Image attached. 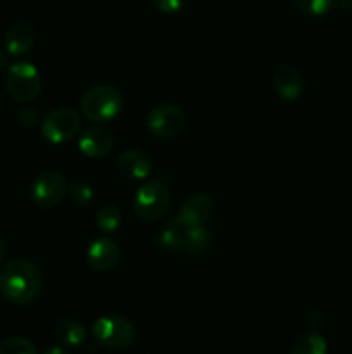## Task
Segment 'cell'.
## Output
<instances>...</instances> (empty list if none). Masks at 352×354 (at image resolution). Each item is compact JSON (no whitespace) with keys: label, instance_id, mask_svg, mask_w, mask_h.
I'll list each match as a JSON object with an SVG mask.
<instances>
[{"label":"cell","instance_id":"cell-26","mask_svg":"<svg viewBox=\"0 0 352 354\" xmlns=\"http://www.w3.org/2000/svg\"><path fill=\"white\" fill-rule=\"evenodd\" d=\"M7 68V55L0 50V71Z\"/></svg>","mask_w":352,"mask_h":354},{"label":"cell","instance_id":"cell-10","mask_svg":"<svg viewBox=\"0 0 352 354\" xmlns=\"http://www.w3.org/2000/svg\"><path fill=\"white\" fill-rule=\"evenodd\" d=\"M121 251L117 248L116 242L109 237H100L97 241H93L90 244L88 252H86V261L88 266L95 272H110L113 268H116V265L119 263Z\"/></svg>","mask_w":352,"mask_h":354},{"label":"cell","instance_id":"cell-16","mask_svg":"<svg viewBox=\"0 0 352 354\" xmlns=\"http://www.w3.org/2000/svg\"><path fill=\"white\" fill-rule=\"evenodd\" d=\"M54 337L66 348H78L86 341V330L76 320H61L55 324Z\"/></svg>","mask_w":352,"mask_h":354},{"label":"cell","instance_id":"cell-20","mask_svg":"<svg viewBox=\"0 0 352 354\" xmlns=\"http://www.w3.org/2000/svg\"><path fill=\"white\" fill-rule=\"evenodd\" d=\"M293 3L300 12L313 17L324 16L333 7V0H293Z\"/></svg>","mask_w":352,"mask_h":354},{"label":"cell","instance_id":"cell-23","mask_svg":"<svg viewBox=\"0 0 352 354\" xmlns=\"http://www.w3.org/2000/svg\"><path fill=\"white\" fill-rule=\"evenodd\" d=\"M154 6L164 14H176L183 9L185 0H152Z\"/></svg>","mask_w":352,"mask_h":354},{"label":"cell","instance_id":"cell-11","mask_svg":"<svg viewBox=\"0 0 352 354\" xmlns=\"http://www.w3.org/2000/svg\"><path fill=\"white\" fill-rule=\"evenodd\" d=\"M78 147L86 158H104L114 147L113 131L104 127H90L79 135Z\"/></svg>","mask_w":352,"mask_h":354},{"label":"cell","instance_id":"cell-25","mask_svg":"<svg viewBox=\"0 0 352 354\" xmlns=\"http://www.w3.org/2000/svg\"><path fill=\"white\" fill-rule=\"evenodd\" d=\"M41 354H68V351L62 346H48Z\"/></svg>","mask_w":352,"mask_h":354},{"label":"cell","instance_id":"cell-22","mask_svg":"<svg viewBox=\"0 0 352 354\" xmlns=\"http://www.w3.org/2000/svg\"><path fill=\"white\" fill-rule=\"evenodd\" d=\"M68 194L69 197H71L72 203L78 204V206H86V204L92 203L93 199L92 187H88L86 183H81V182L71 183L68 189Z\"/></svg>","mask_w":352,"mask_h":354},{"label":"cell","instance_id":"cell-21","mask_svg":"<svg viewBox=\"0 0 352 354\" xmlns=\"http://www.w3.org/2000/svg\"><path fill=\"white\" fill-rule=\"evenodd\" d=\"M0 354H37V348L28 339L9 337L0 342Z\"/></svg>","mask_w":352,"mask_h":354},{"label":"cell","instance_id":"cell-17","mask_svg":"<svg viewBox=\"0 0 352 354\" xmlns=\"http://www.w3.org/2000/svg\"><path fill=\"white\" fill-rule=\"evenodd\" d=\"M213 237L204 225L200 227H185V251L192 254H200L209 249Z\"/></svg>","mask_w":352,"mask_h":354},{"label":"cell","instance_id":"cell-24","mask_svg":"<svg viewBox=\"0 0 352 354\" xmlns=\"http://www.w3.org/2000/svg\"><path fill=\"white\" fill-rule=\"evenodd\" d=\"M38 120H40V116H38L37 109H33V107H23L19 111V114H17V121L26 128L35 127Z\"/></svg>","mask_w":352,"mask_h":354},{"label":"cell","instance_id":"cell-15","mask_svg":"<svg viewBox=\"0 0 352 354\" xmlns=\"http://www.w3.org/2000/svg\"><path fill=\"white\" fill-rule=\"evenodd\" d=\"M155 248L166 254L185 251V225L179 223L176 216L171 218L155 237Z\"/></svg>","mask_w":352,"mask_h":354},{"label":"cell","instance_id":"cell-3","mask_svg":"<svg viewBox=\"0 0 352 354\" xmlns=\"http://www.w3.org/2000/svg\"><path fill=\"white\" fill-rule=\"evenodd\" d=\"M171 192L161 180H150L137 190L133 199V211L145 223H155L169 209Z\"/></svg>","mask_w":352,"mask_h":354},{"label":"cell","instance_id":"cell-4","mask_svg":"<svg viewBox=\"0 0 352 354\" xmlns=\"http://www.w3.org/2000/svg\"><path fill=\"white\" fill-rule=\"evenodd\" d=\"M92 335L97 344L102 348L117 351V349H126L133 344L137 330L128 318L119 317V315H106L92 325Z\"/></svg>","mask_w":352,"mask_h":354},{"label":"cell","instance_id":"cell-27","mask_svg":"<svg viewBox=\"0 0 352 354\" xmlns=\"http://www.w3.org/2000/svg\"><path fill=\"white\" fill-rule=\"evenodd\" d=\"M3 256H6V244H3V239L0 237V263H2Z\"/></svg>","mask_w":352,"mask_h":354},{"label":"cell","instance_id":"cell-2","mask_svg":"<svg viewBox=\"0 0 352 354\" xmlns=\"http://www.w3.org/2000/svg\"><path fill=\"white\" fill-rule=\"evenodd\" d=\"M123 95L110 85H95L83 93L79 106L85 118L95 123H106L114 120L123 111Z\"/></svg>","mask_w":352,"mask_h":354},{"label":"cell","instance_id":"cell-18","mask_svg":"<svg viewBox=\"0 0 352 354\" xmlns=\"http://www.w3.org/2000/svg\"><path fill=\"white\" fill-rule=\"evenodd\" d=\"M326 339L317 332H307L300 335L292 346V354H326Z\"/></svg>","mask_w":352,"mask_h":354},{"label":"cell","instance_id":"cell-14","mask_svg":"<svg viewBox=\"0 0 352 354\" xmlns=\"http://www.w3.org/2000/svg\"><path fill=\"white\" fill-rule=\"evenodd\" d=\"M35 31L24 21L10 24L6 31V48L10 55H24L33 48Z\"/></svg>","mask_w":352,"mask_h":354},{"label":"cell","instance_id":"cell-7","mask_svg":"<svg viewBox=\"0 0 352 354\" xmlns=\"http://www.w3.org/2000/svg\"><path fill=\"white\" fill-rule=\"evenodd\" d=\"M69 183L61 173L43 171L31 183V199L40 207H54L66 197Z\"/></svg>","mask_w":352,"mask_h":354},{"label":"cell","instance_id":"cell-1","mask_svg":"<svg viewBox=\"0 0 352 354\" xmlns=\"http://www.w3.org/2000/svg\"><path fill=\"white\" fill-rule=\"evenodd\" d=\"M43 289V275L35 263L12 259L0 270V296L14 304L33 303Z\"/></svg>","mask_w":352,"mask_h":354},{"label":"cell","instance_id":"cell-13","mask_svg":"<svg viewBox=\"0 0 352 354\" xmlns=\"http://www.w3.org/2000/svg\"><path fill=\"white\" fill-rule=\"evenodd\" d=\"M117 168L126 178L145 180L152 171V161L147 154L137 149H128L117 159Z\"/></svg>","mask_w":352,"mask_h":354},{"label":"cell","instance_id":"cell-5","mask_svg":"<svg viewBox=\"0 0 352 354\" xmlns=\"http://www.w3.org/2000/svg\"><path fill=\"white\" fill-rule=\"evenodd\" d=\"M6 88L17 102H31L41 92V78L31 62H16L6 73Z\"/></svg>","mask_w":352,"mask_h":354},{"label":"cell","instance_id":"cell-8","mask_svg":"<svg viewBox=\"0 0 352 354\" xmlns=\"http://www.w3.org/2000/svg\"><path fill=\"white\" fill-rule=\"evenodd\" d=\"M186 116L178 106L162 104L154 107L147 116V128L159 138H173L185 128Z\"/></svg>","mask_w":352,"mask_h":354},{"label":"cell","instance_id":"cell-9","mask_svg":"<svg viewBox=\"0 0 352 354\" xmlns=\"http://www.w3.org/2000/svg\"><path fill=\"white\" fill-rule=\"evenodd\" d=\"M214 213V201L213 197L207 196V194L199 192L190 196L188 199H185V203L182 204L178 213L179 223L185 225V227H200V225L206 223Z\"/></svg>","mask_w":352,"mask_h":354},{"label":"cell","instance_id":"cell-12","mask_svg":"<svg viewBox=\"0 0 352 354\" xmlns=\"http://www.w3.org/2000/svg\"><path fill=\"white\" fill-rule=\"evenodd\" d=\"M273 88L283 100H295L304 92V78L292 64H282L273 75Z\"/></svg>","mask_w":352,"mask_h":354},{"label":"cell","instance_id":"cell-19","mask_svg":"<svg viewBox=\"0 0 352 354\" xmlns=\"http://www.w3.org/2000/svg\"><path fill=\"white\" fill-rule=\"evenodd\" d=\"M95 223L106 234H114L123 223V216H121V211L116 206L107 204V206H102L97 211Z\"/></svg>","mask_w":352,"mask_h":354},{"label":"cell","instance_id":"cell-6","mask_svg":"<svg viewBox=\"0 0 352 354\" xmlns=\"http://www.w3.org/2000/svg\"><path fill=\"white\" fill-rule=\"evenodd\" d=\"M81 121H79V114L76 111L68 109V107H61L47 116L41 121V133L52 144H64V142L71 140L78 135Z\"/></svg>","mask_w":352,"mask_h":354}]
</instances>
